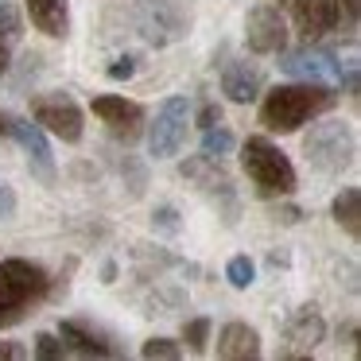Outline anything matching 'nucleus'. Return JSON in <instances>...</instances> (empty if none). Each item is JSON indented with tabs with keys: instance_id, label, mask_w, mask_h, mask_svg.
Instances as JSON below:
<instances>
[{
	"instance_id": "1",
	"label": "nucleus",
	"mask_w": 361,
	"mask_h": 361,
	"mask_svg": "<svg viewBox=\"0 0 361 361\" xmlns=\"http://www.w3.org/2000/svg\"><path fill=\"white\" fill-rule=\"evenodd\" d=\"M338 94L326 82H303V86H276L260 102V125L268 133H299L311 117L334 109Z\"/></svg>"
},
{
	"instance_id": "2",
	"label": "nucleus",
	"mask_w": 361,
	"mask_h": 361,
	"mask_svg": "<svg viewBox=\"0 0 361 361\" xmlns=\"http://www.w3.org/2000/svg\"><path fill=\"white\" fill-rule=\"evenodd\" d=\"M51 280L39 264L24 257L0 260V326H16L43 295H47Z\"/></svg>"
},
{
	"instance_id": "3",
	"label": "nucleus",
	"mask_w": 361,
	"mask_h": 361,
	"mask_svg": "<svg viewBox=\"0 0 361 361\" xmlns=\"http://www.w3.org/2000/svg\"><path fill=\"white\" fill-rule=\"evenodd\" d=\"M241 167L249 171L260 198H280L295 190V167L268 136H249L241 144Z\"/></svg>"
},
{
	"instance_id": "4",
	"label": "nucleus",
	"mask_w": 361,
	"mask_h": 361,
	"mask_svg": "<svg viewBox=\"0 0 361 361\" xmlns=\"http://www.w3.org/2000/svg\"><path fill=\"white\" fill-rule=\"evenodd\" d=\"M303 152L319 171H342L353 159V133L342 121H326V125L311 128V136L303 140Z\"/></svg>"
},
{
	"instance_id": "5",
	"label": "nucleus",
	"mask_w": 361,
	"mask_h": 361,
	"mask_svg": "<svg viewBox=\"0 0 361 361\" xmlns=\"http://www.w3.org/2000/svg\"><path fill=\"white\" fill-rule=\"evenodd\" d=\"M32 117H35V125H39L43 133L59 136L63 144H78L82 140V128H86L82 109L74 105V97H66V94H39V97H32Z\"/></svg>"
},
{
	"instance_id": "6",
	"label": "nucleus",
	"mask_w": 361,
	"mask_h": 361,
	"mask_svg": "<svg viewBox=\"0 0 361 361\" xmlns=\"http://www.w3.org/2000/svg\"><path fill=\"white\" fill-rule=\"evenodd\" d=\"M187 125H190L187 97H167L148 128V152L156 159H171L183 148V140H187Z\"/></svg>"
},
{
	"instance_id": "7",
	"label": "nucleus",
	"mask_w": 361,
	"mask_h": 361,
	"mask_svg": "<svg viewBox=\"0 0 361 361\" xmlns=\"http://www.w3.org/2000/svg\"><path fill=\"white\" fill-rule=\"evenodd\" d=\"M245 39H249V51H257V55H280L288 47V24H283L280 8H272V4L249 8Z\"/></svg>"
},
{
	"instance_id": "8",
	"label": "nucleus",
	"mask_w": 361,
	"mask_h": 361,
	"mask_svg": "<svg viewBox=\"0 0 361 361\" xmlns=\"http://www.w3.org/2000/svg\"><path fill=\"white\" fill-rule=\"evenodd\" d=\"M12 136H16L20 148H24L32 175L51 187V183H55V156H51V144H47V136H43V128L32 125V121H16V117H12Z\"/></svg>"
},
{
	"instance_id": "9",
	"label": "nucleus",
	"mask_w": 361,
	"mask_h": 361,
	"mask_svg": "<svg viewBox=\"0 0 361 361\" xmlns=\"http://www.w3.org/2000/svg\"><path fill=\"white\" fill-rule=\"evenodd\" d=\"M291 20H295L303 39H322L326 32L338 27L342 4H338V0H295V4H291Z\"/></svg>"
},
{
	"instance_id": "10",
	"label": "nucleus",
	"mask_w": 361,
	"mask_h": 361,
	"mask_svg": "<svg viewBox=\"0 0 361 361\" xmlns=\"http://www.w3.org/2000/svg\"><path fill=\"white\" fill-rule=\"evenodd\" d=\"M322 338H326L322 314L314 311V307H299V311L288 319V326H283V342H291L288 350H283V357H307Z\"/></svg>"
},
{
	"instance_id": "11",
	"label": "nucleus",
	"mask_w": 361,
	"mask_h": 361,
	"mask_svg": "<svg viewBox=\"0 0 361 361\" xmlns=\"http://www.w3.org/2000/svg\"><path fill=\"white\" fill-rule=\"evenodd\" d=\"M94 113L109 125V133L117 140H136L140 136V125H144V109L136 102H125V97H94Z\"/></svg>"
},
{
	"instance_id": "12",
	"label": "nucleus",
	"mask_w": 361,
	"mask_h": 361,
	"mask_svg": "<svg viewBox=\"0 0 361 361\" xmlns=\"http://www.w3.org/2000/svg\"><path fill=\"white\" fill-rule=\"evenodd\" d=\"M283 55V71L288 74H295V78H303V82H330V78H338V66H334V55L330 51H280Z\"/></svg>"
},
{
	"instance_id": "13",
	"label": "nucleus",
	"mask_w": 361,
	"mask_h": 361,
	"mask_svg": "<svg viewBox=\"0 0 361 361\" xmlns=\"http://www.w3.org/2000/svg\"><path fill=\"white\" fill-rule=\"evenodd\" d=\"M59 338H63L66 350L82 353V357H117V350L109 345V338L97 334V330H90L86 322H78V319H66L63 326H59Z\"/></svg>"
},
{
	"instance_id": "14",
	"label": "nucleus",
	"mask_w": 361,
	"mask_h": 361,
	"mask_svg": "<svg viewBox=\"0 0 361 361\" xmlns=\"http://www.w3.org/2000/svg\"><path fill=\"white\" fill-rule=\"evenodd\" d=\"M218 357H226V361L260 357V334L249 326V322H229V326H221V334H218Z\"/></svg>"
},
{
	"instance_id": "15",
	"label": "nucleus",
	"mask_w": 361,
	"mask_h": 361,
	"mask_svg": "<svg viewBox=\"0 0 361 361\" xmlns=\"http://www.w3.org/2000/svg\"><path fill=\"white\" fill-rule=\"evenodd\" d=\"M27 12H32V24L43 35H51V39H63L71 32V8H66V0H27Z\"/></svg>"
},
{
	"instance_id": "16",
	"label": "nucleus",
	"mask_w": 361,
	"mask_h": 361,
	"mask_svg": "<svg viewBox=\"0 0 361 361\" xmlns=\"http://www.w3.org/2000/svg\"><path fill=\"white\" fill-rule=\"evenodd\" d=\"M221 94H226L229 102H237V105H249L252 97L260 94V74L252 71L249 63L226 66V74H221Z\"/></svg>"
},
{
	"instance_id": "17",
	"label": "nucleus",
	"mask_w": 361,
	"mask_h": 361,
	"mask_svg": "<svg viewBox=\"0 0 361 361\" xmlns=\"http://www.w3.org/2000/svg\"><path fill=\"white\" fill-rule=\"evenodd\" d=\"M334 221L353 237V241L361 237V190L357 187H342V190H338V198H334Z\"/></svg>"
},
{
	"instance_id": "18",
	"label": "nucleus",
	"mask_w": 361,
	"mask_h": 361,
	"mask_svg": "<svg viewBox=\"0 0 361 361\" xmlns=\"http://www.w3.org/2000/svg\"><path fill=\"white\" fill-rule=\"evenodd\" d=\"M229 148H233V133L229 128H218V125L202 128V156L218 159V156H229Z\"/></svg>"
},
{
	"instance_id": "19",
	"label": "nucleus",
	"mask_w": 361,
	"mask_h": 361,
	"mask_svg": "<svg viewBox=\"0 0 361 361\" xmlns=\"http://www.w3.org/2000/svg\"><path fill=\"white\" fill-rule=\"evenodd\" d=\"M226 280L233 283V288H241V291H245L252 280H257V264H252L249 257H233V260L226 264Z\"/></svg>"
},
{
	"instance_id": "20",
	"label": "nucleus",
	"mask_w": 361,
	"mask_h": 361,
	"mask_svg": "<svg viewBox=\"0 0 361 361\" xmlns=\"http://www.w3.org/2000/svg\"><path fill=\"white\" fill-rule=\"evenodd\" d=\"M20 16H16V8L12 4H0V47H16V39H20Z\"/></svg>"
},
{
	"instance_id": "21",
	"label": "nucleus",
	"mask_w": 361,
	"mask_h": 361,
	"mask_svg": "<svg viewBox=\"0 0 361 361\" xmlns=\"http://www.w3.org/2000/svg\"><path fill=\"white\" fill-rule=\"evenodd\" d=\"M206 334H210V319H190L187 326H183V342H187L195 353L206 350Z\"/></svg>"
},
{
	"instance_id": "22",
	"label": "nucleus",
	"mask_w": 361,
	"mask_h": 361,
	"mask_svg": "<svg viewBox=\"0 0 361 361\" xmlns=\"http://www.w3.org/2000/svg\"><path fill=\"white\" fill-rule=\"evenodd\" d=\"M66 345H63V338L59 334H39L35 338V357H43V361H59V357H66Z\"/></svg>"
},
{
	"instance_id": "23",
	"label": "nucleus",
	"mask_w": 361,
	"mask_h": 361,
	"mask_svg": "<svg viewBox=\"0 0 361 361\" xmlns=\"http://www.w3.org/2000/svg\"><path fill=\"white\" fill-rule=\"evenodd\" d=\"M179 342H171V338H152V342H144V357H164V361H175L179 357Z\"/></svg>"
},
{
	"instance_id": "24",
	"label": "nucleus",
	"mask_w": 361,
	"mask_h": 361,
	"mask_svg": "<svg viewBox=\"0 0 361 361\" xmlns=\"http://www.w3.org/2000/svg\"><path fill=\"white\" fill-rule=\"evenodd\" d=\"M105 74H109L113 82H125V78H133V74H136V59H133V55H125V59H113V66H109Z\"/></svg>"
},
{
	"instance_id": "25",
	"label": "nucleus",
	"mask_w": 361,
	"mask_h": 361,
	"mask_svg": "<svg viewBox=\"0 0 361 361\" xmlns=\"http://www.w3.org/2000/svg\"><path fill=\"white\" fill-rule=\"evenodd\" d=\"M16 214V190L0 179V218H12Z\"/></svg>"
},
{
	"instance_id": "26",
	"label": "nucleus",
	"mask_w": 361,
	"mask_h": 361,
	"mask_svg": "<svg viewBox=\"0 0 361 361\" xmlns=\"http://www.w3.org/2000/svg\"><path fill=\"white\" fill-rule=\"evenodd\" d=\"M210 125H221V109H218V105H202V113H198V128H210Z\"/></svg>"
},
{
	"instance_id": "27",
	"label": "nucleus",
	"mask_w": 361,
	"mask_h": 361,
	"mask_svg": "<svg viewBox=\"0 0 361 361\" xmlns=\"http://www.w3.org/2000/svg\"><path fill=\"white\" fill-rule=\"evenodd\" d=\"M156 218H159V226H164L167 233H175V229H179V221H175V210H171V206H164V210H159Z\"/></svg>"
},
{
	"instance_id": "28",
	"label": "nucleus",
	"mask_w": 361,
	"mask_h": 361,
	"mask_svg": "<svg viewBox=\"0 0 361 361\" xmlns=\"http://www.w3.org/2000/svg\"><path fill=\"white\" fill-rule=\"evenodd\" d=\"M0 357H24V350L12 345V342H0Z\"/></svg>"
},
{
	"instance_id": "29",
	"label": "nucleus",
	"mask_w": 361,
	"mask_h": 361,
	"mask_svg": "<svg viewBox=\"0 0 361 361\" xmlns=\"http://www.w3.org/2000/svg\"><path fill=\"white\" fill-rule=\"evenodd\" d=\"M0 136H12V117L8 113H0Z\"/></svg>"
},
{
	"instance_id": "30",
	"label": "nucleus",
	"mask_w": 361,
	"mask_h": 361,
	"mask_svg": "<svg viewBox=\"0 0 361 361\" xmlns=\"http://www.w3.org/2000/svg\"><path fill=\"white\" fill-rule=\"evenodd\" d=\"M8 55H12V51H8V47H0V74L8 71Z\"/></svg>"
}]
</instances>
